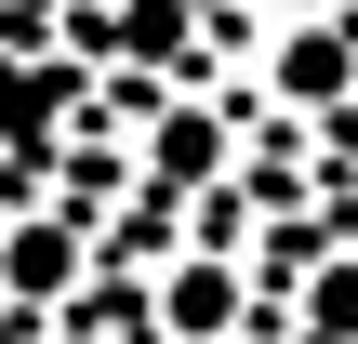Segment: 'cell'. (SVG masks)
I'll return each instance as SVG.
<instances>
[{"mask_svg":"<svg viewBox=\"0 0 358 344\" xmlns=\"http://www.w3.org/2000/svg\"><path fill=\"white\" fill-rule=\"evenodd\" d=\"M306 331H319V344H345V331H358V265H319V292H306Z\"/></svg>","mask_w":358,"mask_h":344,"instance_id":"3","label":"cell"},{"mask_svg":"<svg viewBox=\"0 0 358 344\" xmlns=\"http://www.w3.org/2000/svg\"><path fill=\"white\" fill-rule=\"evenodd\" d=\"M13 278H27V292H66V239L27 225V239H13Z\"/></svg>","mask_w":358,"mask_h":344,"instance_id":"4","label":"cell"},{"mask_svg":"<svg viewBox=\"0 0 358 344\" xmlns=\"http://www.w3.org/2000/svg\"><path fill=\"white\" fill-rule=\"evenodd\" d=\"M266 93H279V106H345V93H358V27L306 13V27L266 53Z\"/></svg>","mask_w":358,"mask_h":344,"instance_id":"1","label":"cell"},{"mask_svg":"<svg viewBox=\"0 0 358 344\" xmlns=\"http://www.w3.org/2000/svg\"><path fill=\"white\" fill-rule=\"evenodd\" d=\"M173 318H186V331H226V318H239V278H226V265H186V278H173Z\"/></svg>","mask_w":358,"mask_h":344,"instance_id":"2","label":"cell"}]
</instances>
